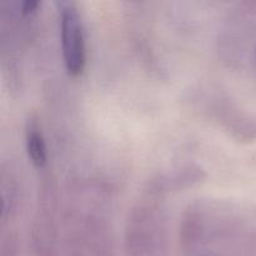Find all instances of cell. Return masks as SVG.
Here are the masks:
<instances>
[{"instance_id":"2","label":"cell","mask_w":256,"mask_h":256,"mask_svg":"<svg viewBox=\"0 0 256 256\" xmlns=\"http://www.w3.org/2000/svg\"><path fill=\"white\" fill-rule=\"evenodd\" d=\"M56 6L62 62L68 74L78 76L86 65V38L82 12L72 0H58Z\"/></svg>"},{"instance_id":"3","label":"cell","mask_w":256,"mask_h":256,"mask_svg":"<svg viewBox=\"0 0 256 256\" xmlns=\"http://www.w3.org/2000/svg\"><path fill=\"white\" fill-rule=\"evenodd\" d=\"M205 109L235 139L252 142L256 138V119L229 96L222 94L210 95Z\"/></svg>"},{"instance_id":"1","label":"cell","mask_w":256,"mask_h":256,"mask_svg":"<svg viewBox=\"0 0 256 256\" xmlns=\"http://www.w3.org/2000/svg\"><path fill=\"white\" fill-rule=\"evenodd\" d=\"M168 242V216L162 198L142 192L125 220V255L165 256Z\"/></svg>"},{"instance_id":"6","label":"cell","mask_w":256,"mask_h":256,"mask_svg":"<svg viewBox=\"0 0 256 256\" xmlns=\"http://www.w3.org/2000/svg\"><path fill=\"white\" fill-rule=\"evenodd\" d=\"M25 148L32 164L42 169L48 164V146L42 126L35 116L30 115L25 124Z\"/></svg>"},{"instance_id":"7","label":"cell","mask_w":256,"mask_h":256,"mask_svg":"<svg viewBox=\"0 0 256 256\" xmlns=\"http://www.w3.org/2000/svg\"><path fill=\"white\" fill-rule=\"evenodd\" d=\"M18 255V235L14 230L2 229L0 236V256Z\"/></svg>"},{"instance_id":"8","label":"cell","mask_w":256,"mask_h":256,"mask_svg":"<svg viewBox=\"0 0 256 256\" xmlns=\"http://www.w3.org/2000/svg\"><path fill=\"white\" fill-rule=\"evenodd\" d=\"M254 59H255V62H256V45H255V48H254Z\"/></svg>"},{"instance_id":"9","label":"cell","mask_w":256,"mask_h":256,"mask_svg":"<svg viewBox=\"0 0 256 256\" xmlns=\"http://www.w3.org/2000/svg\"><path fill=\"white\" fill-rule=\"evenodd\" d=\"M200 256H216V255H200Z\"/></svg>"},{"instance_id":"5","label":"cell","mask_w":256,"mask_h":256,"mask_svg":"<svg viewBox=\"0 0 256 256\" xmlns=\"http://www.w3.org/2000/svg\"><path fill=\"white\" fill-rule=\"evenodd\" d=\"M0 198H2V214L0 224L6 226L16 215L20 204V185L16 174L12 168L2 165L0 170Z\"/></svg>"},{"instance_id":"4","label":"cell","mask_w":256,"mask_h":256,"mask_svg":"<svg viewBox=\"0 0 256 256\" xmlns=\"http://www.w3.org/2000/svg\"><path fill=\"white\" fill-rule=\"evenodd\" d=\"M205 178L202 168L195 164H185L174 169L155 174L148 180L144 192L164 199L169 192H180L198 184Z\"/></svg>"}]
</instances>
